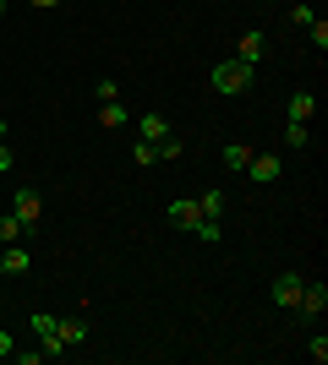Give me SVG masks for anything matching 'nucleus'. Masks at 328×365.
I'll use <instances>...</instances> for the list:
<instances>
[{"label":"nucleus","instance_id":"f257e3e1","mask_svg":"<svg viewBox=\"0 0 328 365\" xmlns=\"http://www.w3.org/2000/svg\"><path fill=\"white\" fill-rule=\"evenodd\" d=\"M247 88H252V66H247V61H235V55H230V61H219V66H214V93H224V98H241Z\"/></svg>","mask_w":328,"mask_h":365},{"label":"nucleus","instance_id":"f03ea898","mask_svg":"<svg viewBox=\"0 0 328 365\" xmlns=\"http://www.w3.org/2000/svg\"><path fill=\"white\" fill-rule=\"evenodd\" d=\"M11 213H16V224L28 229H39L44 224V197H39V191H33V185H16V197H11Z\"/></svg>","mask_w":328,"mask_h":365},{"label":"nucleus","instance_id":"7ed1b4c3","mask_svg":"<svg viewBox=\"0 0 328 365\" xmlns=\"http://www.w3.org/2000/svg\"><path fill=\"white\" fill-rule=\"evenodd\" d=\"M33 333H39V349H44V360H61L66 354V344H61V327H55V317L49 311H33Z\"/></svg>","mask_w":328,"mask_h":365},{"label":"nucleus","instance_id":"20e7f679","mask_svg":"<svg viewBox=\"0 0 328 365\" xmlns=\"http://www.w3.org/2000/svg\"><path fill=\"white\" fill-rule=\"evenodd\" d=\"M296 311H301V317H323V311H328V284H323V278H307V284H301Z\"/></svg>","mask_w":328,"mask_h":365},{"label":"nucleus","instance_id":"39448f33","mask_svg":"<svg viewBox=\"0 0 328 365\" xmlns=\"http://www.w3.org/2000/svg\"><path fill=\"white\" fill-rule=\"evenodd\" d=\"M55 327H61V344H66V349H82V344H88V311L55 317Z\"/></svg>","mask_w":328,"mask_h":365},{"label":"nucleus","instance_id":"423d86ee","mask_svg":"<svg viewBox=\"0 0 328 365\" xmlns=\"http://www.w3.org/2000/svg\"><path fill=\"white\" fill-rule=\"evenodd\" d=\"M164 213H170L175 229H187V235H197V224H203V213H197V197H175Z\"/></svg>","mask_w":328,"mask_h":365},{"label":"nucleus","instance_id":"0eeeda50","mask_svg":"<svg viewBox=\"0 0 328 365\" xmlns=\"http://www.w3.org/2000/svg\"><path fill=\"white\" fill-rule=\"evenodd\" d=\"M263 49H268V33H263V28H247L241 38H235V61L257 66V61H263Z\"/></svg>","mask_w":328,"mask_h":365},{"label":"nucleus","instance_id":"6e6552de","mask_svg":"<svg viewBox=\"0 0 328 365\" xmlns=\"http://www.w3.org/2000/svg\"><path fill=\"white\" fill-rule=\"evenodd\" d=\"M301 284H307L301 273H279V278H274V305L296 311V300H301Z\"/></svg>","mask_w":328,"mask_h":365},{"label":"nucleus","instance_id":"1a4fd4ad","mask_svg":"<svg viewBox=\"0 0 328 365\" xmlns=\"http://www.w3.org/2000/svg\"><path fill=\"white\" fill-rule=\"evenodd\" d=\"M28 267H33V257L22 251V240H16V245H0V273H6V278H22Z\"/></svg>","mask_w":328,"mask_h":365},{"label":"nucleus","instance_id":"9d476101","mask_svg":"<svg viewBox=\"0 0 328 365\" xmlns=\"http://www.w3.org/2000/svg\"><path fill=\"white\" fill-rule=\"evenodd\" d=\"M247 175L257 185H268V180H279V158L274 153H252V164H247Z\"/></svg>","mask_w":328,"mask_h":365},{"label":"nucleus","instance_id":"9b49d317","mask_svg":"<svg viewBox=\"0 0 328 365\" xmlns=\"http://www.w3.org/2000/svg\"><path fill=\"white\" fill-rule=\"evenodd\" d=\"M312 115H317V93H307V88L290 93V120H307V125H312Z\"/></svg>","mask_w":328,"mask_h":365},{"label":"nucleus","instance_id":"f8f14e48","mask_svg":"<svg viewBox=\"0 0 328 365\" xmlns=\"http://www.w3.org/2000/svg\"><path fill=\"white\" fill-rule=\"evenodd\" d=\"M99 125H104V131H121L126 125V104L121 98H104V104H99Z\"/></svg>","mask_w":328,"mask_h":365},{"label":"nucleus","instance_id":"ddd939ff","mask_svg":"<svg viewBox=\"0 0 328 365\" xmlns=\"http://www.w3.org/2000/svg\"><path fill=\"white\" fill-rule=\"evenodd\" d=\"M197 213H203L208 224H219V218H224V191H203V197H197Z\"/></svg>","mask_w":328,"mask_h":365},{"label":"nucleus","instance_id":"4468645a","mask_svg":"<svg viewBox=\"0 0 328 365\" xmlns=\"http://www.w3.org/2000/svg\"><path fill=\"white\" fill-rule=\"evenodd\" d=\"M170 137V120L164 115H142V142H164Z\"/></svg>","mask_w":328,"mask_h":365},{"label":"nucleus","instance_id":"2eb2a0df","mask_svg":"<svg viewBox=\"0 0 328 365\" xmlns=\"http://www.w3.org/2000/svg\"><path fill=\"white\" fill-rule=\"evenodd\" d=\"M252 164V148L247 142H230V148H224V169H247Z\"/></svg>","mask_w":328,"mask_h":365},{"label":"nucleus","instance_id":"dca6fc26","mask_svg":"<svg viewBox=\"0 0 328 365\" xmlns=\"http://www.w3.org/2000/svg\"><path fill=\"white\" fill-rule=\"evenodd\" d=\"M284 142H290V148H307V142H312V125H307V120H290V125H284Z\"/></svg>","mask_w":328,"mask_h":365},{"label":"nucleus","instance_id":"f3484780","mask_svg":"<svg viewBox=\"0 0 328 365\" xmlns=\"http://www.w3.org/2000/svg\"><path fill=\"white\" fill-rule=\"evenodd\" d=\"M22 235H28V229L16 224V213H6V218H0V245H16Z\"/></svg>","mask_w":328,"mask_h":365},{"label":"nucleus","instance_id":"a211bd4d","mask_svg":"<svg viewBox=\"0 0 328 365\" xmlns=\"http://www.w3.org/2000/svg\"><path fill=\"white\" fill-rule=\"evenodd\" d=\"M131 158H137V164L148 169V164H154V158H159V148H154V142H142V137H137V148H131Z\"/></svg>","mask_w":328,"mask_h":365},{"label":"nucleus","instance_id":"6ab92c4d","mask_svg":"<svg viewBox=\"0 0 328 365\" xmlns=\"http://www.w3.org/2000/svg\"><path fill=\"white\" fill-rule=\"evenodd\" d=\"M154 148H159V158H181V153H187V148H181V137H175V131H170V137H164V142H154Z\"/></svg>","mask_w":328,"mask_h":365},{"label":"nucleus","instance_id":"aec40b11","mask_svg":"<svg viewBox=\"0 0 328 365\" xmlns=\"http://www.w3.org/2000/svg\"><path fill=\"white\" fill-rule=\"evenodd\" d=\"M307 33H312L317 49H328V22H323V16H312V22H307Z\"/></svg>","mask_w":328,"mask_h":365},{"label":"nucleus","instance_id":"412c9836","mask_svg":"<svg viewBox=\"0 0 328 365\" xmlns=\"http://www.w3.org/2000/svg\"><path fill=\"white\" fill-rule=\"evenodd\" d=\"M307 354H312V360H317V365H323V360H328V338H323V333H317V338H312V344H307Z\"/></svg>","mask_w":328,"mask_h":365},{"label":"nucleus","instance_id":"4be33fe9","mask_svg":"<svg viewBox=\"0 0 328 365\" xmlns=\"http://www.w3.org/2000/svg\"><path fill=\"white\" fill-rule=\"evenodd\" d=\"M290 22H296V28H307V22H312V6H301V0H296V6H290Z\"/></svg>","mask_w":328,"mask_h":365},{"label":"nucleus","instance_id":"5701e85b","mask_svg":"<svg viewBox=\"0 0 328 365\" xmlns=\"http://www.w3.org/2000/svg\"><path fill=\"white\" fill-rule=\"evenodd\" d=\"M11 349H16V344H11V333L0 327V360H11Z\"/></svg>","mask_w":328,"mask_h":365},{"label":"nucleus","instance_id":"b1692460","mask_svg":"<svg viewBox=\"0 0 328 365\" xmlns=\"http://www.w3.org/2000/svg\"><path fill=\"white\" fill-rule=\"evenodd\" d=\"M33 11H55V6H61V0H28Z\"/></svg>","mask_w":328,"mask_h":365},{"label":"nucleus","instance_id":"393cba45","mask_svg":"<svg viewBox=\"0 0 328 365\" xmlns=\"http://www.w3.org/2000/svg\"><path fill=\"white\" fill-rule=\"evenodd\" d=\"M6 169H11V148H6V142H0V175H6Z\"/></svg>","mask_w":328,"mask_h":365},{"label":"nucleus","instance_id":"a878e982","mask_svg":"<svg viewBox=\"0 0 328 365\" xmlns=\"http://www.w3.org/2000/svg\"><path fill=\"white\" fill-rule=\"evenodd\" d=\"M6 137H11V125H6V120H0V142H6Z\"/></svg>","mask_w":328,"mask_h":365},{"label":"nucleus","instance_id":"bb28decb","mask_svg":"<svg viewBox=\"0 0 328 365\" xmlns=\"http://www.w3.org/2000/svg\"><path fill=\"white\" fill-rule=\"evenodd\" d=\"M0 16H6V0H0Z\"/></svg>","mask_w":328,"mask_h":365}]
</instances>
